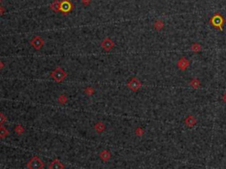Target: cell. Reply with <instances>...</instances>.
Wrapping results in <instances>:
<instances>
[{
	"mask_svg": "<svg viewBox=\"0 0 226 169\" xmlns=\"http://www.w3.org/2000/svg\"><path fill=\"white\" fill-rule=\"evenodd\" d=\"M99 156H100L101 160H104V161H107V160H109L110 158H111V153H110L108 151L104 150V151H102L100 153Z\"/></svg>",
	"mask_w": 226,
	"mask_h": 169,
	"instance_id": "12",
	"label": "cell"
},
{
	"mask_svg": "<svg viewBox=\"0 0 226 169\" xmlns=\"http://www.w3.org/2000/svg\"><path fill=\"white\" fill-rule=\"evenodd\" d=\"M184 123H185V124L187 125V127L192 128V127H193V126L197 123V119L194 117L193 114H189L187 117L185 119Z\"/></svg>",
	"mask_w": 226,
	"mask_h": 169,
	"instance_id": "8",
	"label": "cell"
},
{
	"mask_svg": "<svg viewBox=\"0 0 226 169\" xmlns=\"http://www.w3.org/2000/svg\"><path fill=\"white\" fill-rule=\"evenodd\" d=\"M66 100H67V99H66V98H65L64 95H61V96L58 98V100H59V102H62V103L65 102V101H66Z\"/></svg>",
	"mask_w": 226,
	"mask_h": 169,
	"instance_id": "22",
	"label": "cell"
},
{
	"mask_svg": "<svg viewBox=\"0 0 226 169\" xmlns=\"http://www.w3.org/2000/svg\"><path fill=\"white\" fill-rule=\"evenodd\" d=\"M189 85L193 88V89H198L199 87L201 86V81L199 80L198 79H193L190 82Z\"/></svg>",
	"mask_w": 226,
	"mask_h": 169,
	"instance_id": "13",
	"label": "cell"
},
{
	"mask_svg": "<svg viewBox=\"0 0 226 169\" xmlns=\"http://www.w3.org/2000/svg\"><path fill=\"white\" fill-rule=\"evenodd\" d=\"M3 67H4V63H3L1 61H0V69H2Z\"/></svg>",
	"mask_w": 226,
	"mask_h": 169,
	"instance_id": "24",
	"label": "cell"
},
{
	"mask_svg": "<svg viewBox=\"0 0 226 169\" xmlns=\"http://www.w3.org/2000/svg\"><path fill=\"white\" fill-rule=\"evenodd\" d=\"M95 129L98 132V133H101L102 132L104 129H105V125L102 123V122H99L97 123L96 125H95Z\"/></svg>",
	"mask_w": 226,
	"mask_h": 169,
	"instance_id": "15",
	"label": "cell"
},
{
	"mask_svg": "<svg viewBox=\"0 0 226 169\" xmlns=\"http://www.w3.org/2000/svg\"><path fill=\"white\" fill-rule=\"evenodd\" d=\"M128 87L132 91V92H137V91L141 87V83L137 77H132V79L127 83Z\"/></svg>",
	"mask_w": 226,
	"mask_h": 169,
	"instance_id": "4",
	"label": "cell"
},
{
	"mask_svg": "<svg viewBox=\"0 0 226 169\" xmlns=\"http://www.w3.org/2000/svg\"><path fill=\"white\" fill-rule=\"evenodd\" d=\"M202 49V47L200 43H198V42H193L191 46V50L193 52H194V53H198V52H201Z\"/></svg>",
	"mask_w": 226,
	"mask_h": 169,
	"instance_id": "11",
	"label": "cell"
},
{
	"mask_svg": "<svg viewBox=\"0 0 226 169\" xmlns=\"http://www.w3.org/2000/svg\"><path fill=\"white\" fill-rule=\"evenodd\" d=\"M14 131H15V132H16L18 135H20V134L23 133L24 129H23V127H22L21 125H17V126L15 127V129H14Z\"/></svg>",
	"mask_w": 226,
	"mask_h": 169,
	"instance_id": "18",
	"label": "cell"
},
{
	"mask_svg": "<svg viewBox=\"0 0 226 169\" xmlns=\"http://www.w3.org/2000/svg\"><path fill=\"white\" fill-rule=\"evenodd\" d=\"M209 24L216 29H218L220 31H223V27L224 24V18L223 15L219 12H216L214 15H212V17L209 19Z\"/></svg>",
	"mask_w": 226,
	"mask_h": 169,
	"instance_id": "1",
	"label": "cell"
},
{
	"mask_svg": "<svg viewBox=\"0 0 226 169\" xmlns=\"http://www.w3.org/2000/svg\"><path fill=\"white\" fill-rule=\"evenodd\" d=\"M223 100L224 101V102H226V93L223 94Z\"/></svg>",
	"mask_w": 226,
	"mask_h": 169,
	"instance_id": "23",
	"label": "cell"
},
{
	"mask_svg": "<svg viewBox=\"0 0 226 169\" xmlns=\"http://www.w3.org/2000/svg\"><path fill=\"white\" fill-rule=\"evenodd\" d=\"M9 135V131L4 127L0 126V138H5Z\"/></svg>",
	"mask_w": 226,
	"mask_h": 169,
	"instance_id": "16",
	"label": "cell"
},
{
	"mask_svg": "<svg viewBox=\"0 0 226 169\" xmlns=\"http://www.w3.org/2000/svg\"><path fill=\"white\" fill-rule=\"evenodd\" d=\"M164 27V23L162 20H156L154 23V28L156 31H161Z\"/></svg>",
	"mask_w": 226,
	"mask_h": 169,
	"instance_id": "14",
	"label": "cell"
},
{
	"mask_svg": "<svg viewBox=\"0 0 226 169\" xmlns=\"http://www.w3.org/2000/svg\"><path fill=\"white\" fill-rule=\"evenodd\" d=\"M0 2H1V0H0Z\"/></svg>",
	"mask_w": 226,
	"mask_h": 169,
	"instance_id": "25",
	"label": "cell"
},
{
	"mask_svg": "<svg viewBox=\"0 0 226 169\" xmlns=\"http://www.w3.org/2000/svg\"><path fill=\"white\" fill-rule=\"evenodd\" d=\"M64 165L58 160H53L50 166H49V168L50 169H60V168H64Z\"/></svg>",
	"mask_w": 226,
	"mask_h": 169,
	"instance_id": "10",
	"label": "cell"
},
{
	"mask_svg": "<svg viewBox=\"0 0 226 169\" xmlns=\"http://www.w3.org/2000/svg\"><path fill=\"white\" fill-rule=\"evenodd\" d=\"M50 8H51V10H53L54 11H58L60 10V2L58 1V0H56V1H54L51 4Z\"/></svg>",
	"mask_w": 226,
	"mask_h": 169,
	"instance_id": "17",
	"label": "cell"
},
{
	"mask_svg": "<svg viewBox=\"0 0 226 169\" xmlns=\"http://www.w3.org/2000/svg\"><path fill=\"white\" fill-rule=\"evenodd\" d=\"M5 122H6V116L0 112V125H2Z\"/></svg>",
	"mask_w": 226,
	"mask_h": 169,
	"instance_id": "19",
	"label": "cell"
},
{
	"mask_svg": "<svg viewBox=\"0 0 226 169\" xmlns=\"http://www.w3.org/2000/svg\"><path fill=\"white\" fill-rule=\"evenodd\" d=\"M72 9V5L68 0H63L60 3V10L63 12H68Z\"/></svg>",
	"mask_w": 226,
	"mask_h": 169,
	"instance_id": "9",
	"label": "cell"
},
{
	"mask_svg": "<svg viewBox=\"0 0 226 169\" xmlns=\"http://www.w3.org/2000/svg\"><path fill=\"white\" fill-rule=\"evenodd\" d=\"M31 45L35 48V49H40L44 44V42L43 39L40 37V36H35L33 40H31L30 42Z\"/></svg>",
	"mask_w": 226,
	"mask_h": 169,
	"instance_id": "6",
	"label": "cell"
},
{
	"mask_svg": "<svg viewBox=\"0 0 226 169\" xmlns=\"http://www.w3.org/2000/svg\"><path fill=\"white\" fill-rule=\"evenodd\" d=\"M66 75V72L61 68H57L50 73V77L57 82H62L65 79Z\"/></svg>",
	"mask_w": 226,
	"mask_h": 169,
	"instance_id": "2",
	"label": "cell"
},
{
	"mask_svg": "<svg viewBox=\"0 0 226 169\" xmlns=\"http://www.w3.org/2000/svg\"><path fill=\"white\" fill-rule=\"evenodd\" d=\"M85 93H86L88 95H91V94H94V90H93L92 87H88V88L85 90Z\"/></svg>",
	"mask_w": 226,
	"mask_h": 169,
	"instance_id": "21",
	"label": "cell"
},
{
	"mask_svg": "<svg viewBox=\"0 0 226 169\" xmlns=\"http://www.w3.org/2000/svg\"><path fill=\"white\" fill-rule=\"evenodd\" d=\"M102 48H103L106 51H110L114 47V42L111 40L110 38H106L105 40L101 44Z\"/></svg>",
	"mask_w": 226,
	"mask_h": 169,
	"instance_id": "7",
	"label": "cell"
},
{
	"mask_svg": "<svg viewBox=\"0 0 226 169\" xmlns=\"http://www.w3.org/2000/svg\"><path fill=\"white\" fill-rule=\"evenodd\" d=\"M189 64H190V61L187 58V57H182L179 58V60L178 61L177 63V66L178 68L180 70V71H185L187 69V67L189 66Z\"/></svg>",
	"mask_w": 226,
	"mask_h": 169,
	"instance_id": "5",
	"label": "cell"
},
{
	"mask_svg": "<svg viewBox=\"0 0 226 169\" xmlns=\"http://www.w3.org/2000/svg\"><path fill=\"white\" fill-rule=\"evenodd\" d=\"M28 168L29 169H42L43 168V162L39 159L37 156L33 157L29 162H28Z\"/></svg>",
	"mask_w": 226,
	"mask_h": 169,
	"instance_id": "3",
	"label": "cell"
},
{
	"mask_svg": "<svg viewBox=\"0 0 226 169\" xmlns=\"http://www.w3.org/2000/svg\"><path fill=\"white\" fill-rule=\"evenodd\" d=\"M135 134H136L137 136H139V137H141V136H143V134H144L143 129H142L140 127L137 128V129H136V131H135Z\"/></svg>",
	"mask_w": 226,
	"mask_h": 169,
	"instance_id": "20",
	"label": "cell"
}]
</instances>
